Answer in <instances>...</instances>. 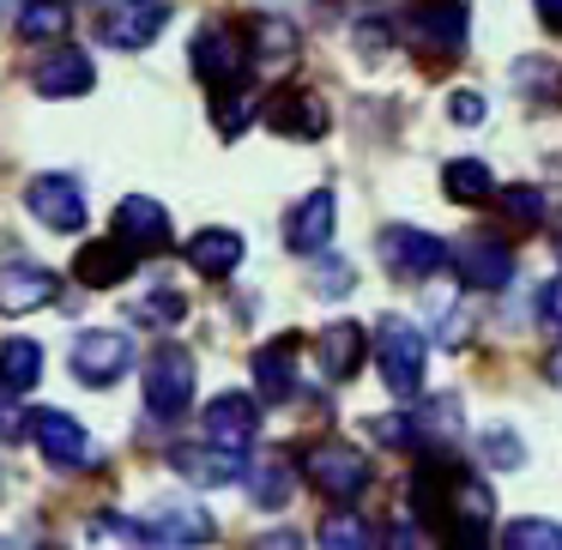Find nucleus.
Masks as SVG:
<instances>
[{
  "mask_svg": "<svg viewBox=\"0 0 562 550\" xmlns=\"http://www.w3.org/2000/svg\"><path fill=\"white\" fill-rule=\"evenodd\" d=\"M424 363H429V339L412 327V321H381L375 327V369L381 381H387V393H400V400H417V388H424Z\"/></svg>",
  "mask_w": 562,
  "mask_h": 550,
  "instance_id": "f257e3e1",
  "label": "nucleus"
},
{
  "mask_svg": "<svg viewBox=\"0 0 562 550\" xmlns=\"http://www.w3.org/2000/svg\"><path fill=\"white\" fill-rule=\"evenodd\" d=\"M194 351H182V345H158V351L146 357V412L164 417V424H176V417L194 405Z\"/></svg>",
  "mask_w": 562,
  "mask_h": 550,
  "instance_id": "f03ea898",
  "label": "nucleus"
},
{
  "mask_svg": "<svg viewBox=\"0 0 562 550\" xmlns=\"http://www.w3.org/2000/svg\"><path fill=\"white\" fill-rule=\"evenodd\" d=\"M303 478L333 502H357L369 490V460L351 441H315V448L303 453Z\"/></svg>",
  "mask_w": 562,
  "mask_h": 550,
  "instance_id": "7ed1b4c3",
  "label": "nucleus"
},
{
  "mask_svg": "<svg viewBox=\"0 0 562 550\" xmlns=\"http://www.w3.org/2000/svg\"><path fill=\"white\" fill-rule=\"evenodd\" d=\"M188 61H194V74L206 79V91L218 98V91L243 86L248 79V55H243V37H236L231 25H206L194 43H188Z\"/></svg>",
  "mask_w": 562,
  "mask_h": 550,
  "instance_id": "20e7f679",
  "label": "nucleus"
},
{
  "mask_svg": "<svg viewBox=\"0 0 562 550\" xmlns=\"http://www.w3.org/2000/svg\"><path fill=\"white\" fill-rule=\"evenodd\" d=\"M127 369H134V339L115 327H86L74 339V375L86 381V388H110V381H122Z\"/></svg>",
  "mask_w": 562,
  "mask_h": 550,
  "instance_id": "39448f33",
  "label": "nucleus"
},
{
  "mask_svg": "<svg viewBox=\"0 0 562 550\" xmlns=\"http://www.w3.org/2000/svg\"><path fill=\"white\" fill-rule=\"evenodd\" d=\"M170 25V0H110L98 13V37L110 49H146Z\"/></svg>",
  "mask_w": 562,
  "mask_h": 550,
  "instance_id": "423d86ee",
  "label": "nucleus"
},
{
  "mask_svg": "<svg viewBox=\"0 0 562 550\" xmlns=\"http://www.w3.org/2000/svg\"><path fill=\"white\" fill-rule=\"evenodd\" d=\"M381 260H387L393 279H429V272L448 267V243L429 231H412V224H387L381 231Z\"/></svg>",
  "mask_w": 562,
  "mask_h": 550,
  "instance_id": "0eeeda50",
  "label": "nucleus"
},
{
  "mask_svg": "<svg viewBox=\"0 0 562 550\" xmlns=\"http://www.w3.org/2000/svg\"><path fill=\"white\" fill-rule=\"evenodd\" d=\"M333 224H339V200H333L327 188H315V194H303L284 212V248H291V255H327Z\"/></svg>",
  "mask_w": 562,
  "mask_h": 550,
  "instance_id": "6e6552de",
  "label": "nucleus"
},
{
  "mask_svg": "<svg viewBox=\"0 0 562 550\" xmlns=\"http://www.w3.org/2000/svg\"><path fill=\"white\" fill-rule=\"evenodd\" d=\"M448 260H453L465 291H502V284L514 279V248L496 243V236H465Z\"/></svg>",
  "mask_w": 562,
  "mask_h": 550,
  "instance_id": "1a4fd4ad",
  "label": "nucleus"
},
{
  "mask_svg": "<svg viewBox=\"0 0 562 550\" xmlns=\"http://www.w3.org/2000/svg\"><path fill=\"white\" fill-rule=\"evenodd\" d=\"M31 436H37L43 460L67 465V472H79V465L98 460V441H91L86 424H79V417H67V412H37V417H31Z\"/></svg>",
  "mask_w": 562,
  "mask_h": 550,
  "instance_id": "9d476101",
  "label": "nucleus"
},
{
  "mask_svg": "<svg viewBox=\"0 0 562 550\" xmlns=\"http://www.w3.org/2000/svg\"><path fill=\"white\" fill-rule=\"evenodd\" d=\"M25 206H31V218L49 224V231H79V224H86V194H79L74 176H31Z\"/></svg>",
  "mask_w": 562,
  "mask_h": 550,
  "instance_id": "9b49d317",
  "label": "nucleus"
},
{
  "mask_svg": "<svg viewBox=\"0 0 562 550\" xmlns=\"http://www.w3.org/2000/svg\"><path fill=\"white\" fill-rule=\"evenodd\" d=\"M170 472L200 490H218L243 478V448H218V441H194V448H170Z\"/></svg>",
  "mask_w": 562,
  "mask_h": 550,
  "instance_id": "f8f14e48",
  "label": "nucleus"
},
{
  "mask_svg": "<svg viewBox=\"0 0 562 550\" xmlns=\"http://www.w3.org/2000/svg\"><path fill=\"white\" fill-rule=\"evenodd\" d=\"M31 86H37V98H86V91L98 86V67H91L86 49H61V43H55L37 61Z\"/></svg>",
  "mask_w": 562,
  "mask_h": 550,
  "instance_id": "ddd939ff",
  "label": "nucleus"
},
{
  "mask_svg": "<svg viewBox=\"0 0 562 550\" xmlns=\"http://www.w3.org/2000/svg\"><path fill=\"white\" fill-rule=\"evenodd\" d=\"M260 115H267V127L284 139H321L327 134V103H321L315 91H272Z\"/></svg>",
  "mask_w": 562,
  "mask_h": 550,
  "instance_id": "4468645a",
  "label": "nucleus"
},
{
  "mask_svg": "<svg viewBox=\"0 0 562 550\" xmlns=\"http://www.w3.org/2000/svg\"><path fill=\"white\" fill-rule=\"evenodd\" d=\"M200 429H206V441H218V448H248V441L260 436V405L248 400V393H224V400L206 405Z\"/></svg>",
  "mask_w": 562,
  "mask_h": 550,
  "instance_id": "2eb2a0df",
  "label": "nucleus"
},
{
  "mask_svg": "<svg viewBox=\"0 0 562 550\" xmlns=\"http://www.w3.org/2000/svg\"><path fill=\"white\" fill-rule=\"evenodd\" d=\"M134 267H139V248L122 243V236H110V243H86V248H79L74 279L91 284V291H110V284H122Z\"/></svg>",
  "mask_w": 562,
  "mask_h": 550,
  "instance_id": "dca6fc26",
  "label": "nucleus"
},
{
  "mask_svg": "<svg viewBox=\"0 0 562 550\" xmlns=\"http://www.w3.org/2000/svg\"><path fill=\"white\" fill-rule=\"evenodd\" d=\"M115 236L134 243L139 255H151V248L170 243V212H164L151 194H127L122 206H115Z\"/></svg>",
  "mask_w": 562,
  "mask_h": 550,
  "instance_id": "f3484780",
  "label": "nucleus"
},
{
  "mask_svg": "<svg viewBox=\"0 0 562 550\" xmlns=\"http://www.w3.org/2000/svg\"><path fill=\"white\" fill-rule=\"evenodd\" d=\"M412 37L424 49H441V55H460L465 49V0H424L412 19Z\"/></svg>",
  "mask_w": 562,
  "mask_h": 550,
  "instance_id": "a211bd4d",
  "label": "nucleus"
},
{
  "mask_svg": "<svg viewBox=\"0 0 562 550\" xmlns=\"http://www.w3.org/2000/svg\"><path fill=\"white\" fill-rule=\"evenodd\" d=\"M55 291H61V279L49 267H7L0 272V308L7 315H31V308L55 303Z\"/></svg>",
  "mask_w": 562,
  "mask_h": 550,
  "instance_id": "6ab92c4d",
  "label": "nucleus"
},
{
  "mask_svg": "<svg viewBox=\"0 0 562 550\" xmlns=\"http://www.w3.org/2000/svg\"><path fill=\"white\" fill-rule=\"evenodd\" d=\"M243 248H248V243H243L236 231H200L194 243L182 248V255H188V267H194L200 279H231V272L243 267Z\"/></svg>",
  "mask_w": 562,
  "mask_h": 550,
  "instance_id": "aec40b11",
  "label": "nucleus"
},
{
  "mask_svg": "<svg viewBox=\"0 0 562 550\" xmlns=\"http://www.w3.org/2000/svg\"><path fill=\"white\" fill-rule=\"evenodd\" d=\"M212 520L200 508H158L139 520V545H206Z\"/></svg>",
  "mask_w": 562,
  "mask_h": 550,
  "instance_id": "412c9836",
  "label": "nucleus"
},
{
  "mask_svg": "<svg viewBox=\"0 0 562 550\" xmlns=\"http://www.w3.org/2000/svg\"><path fill=\"white\" fill-rule=\"evenodd\" d=\"M363 327H351V321H339V327H327L315 339V351H321V369H327L333 381H351L357 369H363Z\"/></svg>",
  "mask_w": 562,
  "mask_h": 550,
  "instance_id": "4be33fe9",
  "label": "nucleus"
},
{
  "mask_svg": "<svg viewBox=\"0 0 562 550\" xmlns=\"http://www.w3.org/2000/svg\"><path fill=\"white\" fill-rule=\"evenodd\" d=\"M243 478H248V496H255L260 508H284L291 490H296V465L284 460V453H272V460H260V465H243Z\"/></svg>",
  "mask_w": 562,
  "mask_h": 550,
  "instance_id": "5701e85b",
  "label": "nucleus"
},
{
  "mask_svg": "<svg viewBox=\"0 0 562 550\" xmlns=\"http://www.w3.org/2000/svg\"><path fill=\"white\" fill-rule=\"evenodd\" d=\"M43 375V345L37 339H0V388L31 393Z\"/></svg>",
  "mask_w": 562,
  "mask_h": 550,
  "instance_id": "b1692460",
  "label": "nucleus"
},
{
  "mask_svg": "<svg viewBox=\"0 0 562 550\" xmlns=\"http://www.w3.org/2000/svg\"><path fill=\"white\" fill-rule=\"evenodd\" d=\"M441 188H448V200H460V206H484V200L496 194V176H490L484 158H453L448 170H441Z\"/></svg>",
  "mask_w": 562,
  "mask_h": 550,
  "instance_id": "393cba45",
  "label": "nucleus"
},
{
  "mask_svg": "<svg viewBox=\"0 0 562 550\" xmlns=\"http://www.w3.org/2000/svg\"><path fill=\"white\" fill-rule=\"evenodd\" d=\"M255 381L267 400H291L296 393V351L291 345H260L255 351Z\"/></svg>",
  "mask_w": 562,
  "mask_h": 550,
  "instance_id": "a878e982",
  "label": "nucleus"
},
{
  "mask_svg": "<svg viewBox=\"0 0 562 550\" xmlns=\"http://www.w3.org/2000/svg\"><path fill=\"white\" fill-rule=\"evenodd\" d=\"M19 37L25 43H61L67 37V0H25V7H19Z\"/></svg>",
  "mask_w": 562,
  "mask_h": 550,
  "instance_id": "bb28decb",
  "label": "nucleus"
},
{
  "mask_svg": "<svg viewBox=\"0 0 562 550\" xmlns=\"http://www.w3.org/2000/svg\"><path fill=\"white\" fill-rule=\"evenodd\" d=\"M502 206V218L514 224V231H538V224H544V194H538L532 182H514V188H496V194H490Z\"/></svg>",
  "mask_w": 562,
  "mask_h": 550,
  "instance_id": "cd10ccee",
  "label": "nucleus"
},
{
  "mask_svg": "<svg viewBox=\"0 0 562 550\" xmlns=\"http://www.w3.org/2000/svg\"><path fill=\"white\" fill-rule=\"evenodd\" d=\"M248 43H255L260 61H284V55H296V25L291 19L260 13V19H248Z\"/></svg>",
  "mask_w": 562,
  "mask_h": 550,
  "instance_id": "c85d7f7f",
  "label": "nucleus"
},
{
  "mask_svg": "<svg viewBox=\"0 0 562 550\" xmlns=\"http://www.w3.org/2000/svg\"><path fill=\"white\" fill-rule=\"evenodd\" d=\"M321 545H327V550H369V545H375V532H369L357 514H327V520H321Z\"/></svg>",
  "mask_w": 562,
  "mask_h": 550,
  "instance_id": "c756f323",
  "label": "nucleus"
},
{
  "mask_svg": "<svg viewBox=\"0 0 562 550\" xmlns=\"http://www.w3.org/2000/svg\"><path fill=\"white\" fill-rule=\"evenodd\" d=\"M502 545L508 550H562V526L557 520H514L502 532Z\"/></svg>",
  "mask_w": 562,
  "mask_h": 550,
  "instance_id": "7c9ffc66",
  "label": "nucleus"
},
{
  "mask_svg": "<svg viewBox=\"0 0 562 550\" xmlns=\"http://www.w3.org/2000/svg\"><path fill=\"white\" fill-rule=\"evenodd\" d=\"M188 315V296L182 291H151L134 303V321H146V327H176V321Z\"/></svg>",
  "mask_w": 562,
  "mask_h": 550,
  "instance_id": "2f4dec72",
  "label": "nucleus"
},
{
  "mask_svg": "<svg viewBox=\"0 0 562 550\" xmlns=\"http://www.w3.org/2000/svg\"><path fill=\"white\" fill-rule=\"evenodd\" d=\"M477 453H484V465H496V472H508V465L526 460V448L514 441V429H490V436H477Z\"/></svg>",
  "mask_w": 562,
  "mask_h": 550,
  "instance_id": "473e14b6",
  "label": "nucleus"
},
{
  "mask_svg": "<svg viewBox=\"0 0 562 550\" xmlns=\"http://www.w3.org/2000/svg\"><path fill=\"white\" fill-rule=\"evenodd\" d=\"M308 260H315V279H308V291H315V296H327V303H333V296L351 291V267H345V260H321V255H308Z\"/></svg>",
  "mask_w": 562,
  "mask_h": 550,
  "instance_id": "72a5a7b5",
  "label": "nucleus"
},
{
  "mask_svg": "<svg viewBox=\"0 0 562 550\" xmlns=\"http://www.w3.org/2000/svg\"><path fill=\"white\" fill-rule=\"evenodd\" d=\"M514 79H520V86L526 91H544V98H538V103H557L562 98V74H557V67H544V61H520V67H514Z\"/></svg>",
  "mask_w": 562,
  "mask_h": 550,
  "instance_id": "f704fd0d",
  "label": "nucleus"
},
{
  "mask_svg": "<svg viewBox=\"0 0 562 550\" xmlns=\"http://www.w3.org/2000/svg\"><path fill=\"white\" fill-rule=\"evenodd\" d=\"M91 538H103V545H139V520H122V514H98V520H91Z\"/></svg>",
  "mask_w": 562,
  "mask_h": 550,
  "instance_id": "c9c22d12",
  "label": "nucleus"
},
{
  "mask_svg": "<svg viewBox=\"0 0 562 550\" xmlns=\"http://www.w3.org/2000/svg\"><path fill=\"white\" fill-rule=\"evenodd\" d=\"M448 115L460 127H472V122H484V98L477 91H453V103H448Z\"/></svg>",
  "mask_w": 562,
  "mask_h": 550,
  "instance_id": "e433bc0d",
  "label": "nucleus"
},
{
  "mask_svg": "<svg viewBox=\"0 0 562 550\" xmlns=\"http://www.w3.org/2000/svg\"><path fill=\"white\" fill-rule=\"evenodd\" d=\"M538 315H544V327H557V333H562V279H550V284H544V296H538Z\"/></svg>",
  "mask_w": 562,
  "mask_h": 550,
  "instance_id": "4c0bfd02",
  "label": "nucleus"
},
{
  "mask_svg": "<svg viewBox=\"0 0 562 550\" xmlns=\"http://www.w3.org/2000/svg\"><path fill=\"white\" fill-rule=\"evenodd\" d=\"M19 393H7V388H0V441H13L19 436V429H25V417H19Z\"/></svg>",
  "mask_w": 562,
  "mask_h": 550,
  "instance_id": "58836bf2",
  "label": "nucleus"
},
{
  "mask_svg": "<svg viewBox=\"0 0 562 550\" xmlns=\"http://www.w3.org/2000/svg\"><path fill=\"white\" fill-rule=\"evenodd\" d=\"M357 43H363V49H381V43H393V25H363Z\"/></svg>",
  "mask_w": 562,
  "mask_h": 550,
  "instance_id": "ea45409f",
  "label": "nucleus"
},
{
  "mask_svg": "<svg viewBox=\"0 0 562 550\" xmlns=\"http://www.w3.org/2000/svg\"><path fill=\"white\" fill-rule=\"evenodd\" d=\"M532 7H538V19H544V25L562 37V0H532Z\"/></svg>",
  "mask_w": 562,
  "mask_h": 550,
  "instance_id": "a19ab883",
  "label": "nucleus"
},
{
  "mask_svg": "<svg viewBox=\"0 0 562 550\" xmlns=\"http://www.w3.org/2000/svg\"><path fill=\"white\" fill-rule=\"evenodd\" d=\"M544 375H550V381H557V388H562V351H557V357H550V363H544Z\"/></svg>",
  "mask_w": 562,
  "mask_h": 550,
  "instance_id": "79ce46f5",
  "label": "nucleus"
},
{
  "mask_svg": "<svg viewBox=\"0 0 562 550\" xmlns=\"http://www.w3.org/2000/svg\"><path fill=\"white\" fill-rule=\"evenodd\" d=\"M557 243H562V224H557Z\"/></svg>",
  "mask_w": 562,
  "mask_h": 550,
  "instance_id": "37998d69",
  "label": "nucleus"
}]
</instances>
